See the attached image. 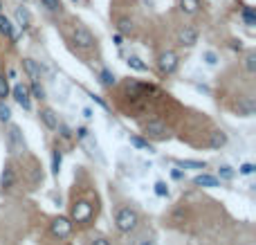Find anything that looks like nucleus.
<instances>
[{
	"mask_svg": "<svg viewBox=\"0 0 256 245\" xmlns=\"http://www.w3.org/2000/svg\"><path fill=\"white\" fill-rule=\"evenodd\" d=\"M137 223H139V216H137V212L130 207H122L115 214V225H117V229L122 234H130V232L137 227Z\"/></svg>",
	"mask_w": 256,
	"mask_h": 245,
	"instance_id": "obj_1",
	"label": "nucleus"
},
{
	"mask_svg": "<svg viewBox=\"0 0 256 245\" xmlns=\"http://www.w3.org/2000/svg\"><path fill=\"white\" fill-rule=\"evenodd\" d=\"M72 43H75L77 48H81V50H90L97 41H95V36H92L90 29L79 23V25L75 27V32H72Z\"/></svg>",
	"mask_w": 256,
	"mask_h": 245,
	"instance_id": "obj_2",
	"label": "nucleus"
},
{
	"mask_svg": "<svg viewBox=\"0 0 256 245\" xmlns=\"http://www.w3.org/2000/svg\"><path fill=\"white\" fill-rule=\"evenodd\" d=\"M7 149H9V153H18V151L25 149V139H23L21 128L16 124H11L9 131H7Z\"/></svg>",
	"mask_w": 256,
	"mask_h": 245,
	"instance_id": "obj_3",
	"label": "nucleus"
},
{
	"mask_svg": "<svg viewBox=\"0 0 256 245\" xmlns=\"http://www.w3.org/2000/svg\"><path fill=\"white\" fill-rule=\"evenodd\" d=\"M9 92L14 95L16 104L23 108V110H32V97H29V88H27L25 83H16Z\"/></svg>",
	"mask_w": 256,
	"mask_h": 245,
	"instance_id": "obj_4",
	"label": "nucleus"
},
{
	"mask_svg": "<svg viewBox=\"0 0 256 245\" xmlns=\"http://www.w3.org/2000/svg\"><path fill=\"white\" fill-rule=\"evenodd\" d=\"M144 135L146 137H153V139H166L169 137V128L160 119H149L144 124Z\"/></svg>",
	"mask_w": 256,
	"mask_h": 245,
	"instance_id": "obj_5",
	"label": "nucleus"
},
{
	"mask_svg": "<svg viewBox=\"0 0 256 245\" xmlns=\"http://www.w3.org/2000/svg\"><path fill=\"white\" fill-rule=\"evenodd\" d=\"M157 68L162 75H173L178 70V54L176 52H162L157 59Z\"/></svg>",
	"mask_w": 256,
	"mask_h": 245,
	"instance_id": "obj_6",
	"label": "nucleus"
},
{
	"mask_svg": "<svg viewBox=\"0 0 256 245\" xmlns=\"http://www.w3.org/2000/svg\"><path fill=\"white\" fill-rule=\"evenodd\" d=\"M90 216H92V205L88 203V200L75 203V207H72V220H75V223H88Z\"/></svg>",
	"mask_w": 256,
	"mask_h": 245,
	"instance_id": "obj_7",
	"label": "nucleus"
},
{
	"mask_svg": "<svg viewBox=\"0 0 256 245\" xmlns=\"http://www.w3.org/2000/svg\"><path fill=\"white\" fill-rule=\"evenodd\" d=\"M52 234L59 236V239H65V236L72 234V223H70V218H65V216H59V218L52 220Z\"/></svg>",
	"mask_w": 256,
	"mask_h": 245,
	"instance_id": "obj_8",
	"label": "nucleus"
},
{
	"mask_svg": "<svg viewBox=\"0 0 256 245\" xmlns=\"http://www.w3.org/2000/svg\"><path fill=\"white\" fill-rule=\"evenodd\" d=\"M178 43H180L182 48H193L198 43V29L196 27H184V29H180V34H178Z\"/></svg>",
	"mask_w": 256,
	"mask_h": 245,
	"instance_id": "obj_9",
	"label": "nucleus"
},
{
	"mask_svg": "<svg viewBox=\"0 0 256 245\" xmlns=\"http://www.w3.org/2000/svg\"><path fill=\"white\" fill-rule=\"evenodd\" d=\"M14 18H16V25L21 27L23 32L32 27V14H29L25 7H16V11H14Z\"/></svg>",
	"mask_w": 256,
	"mask_h": 245,
	"instance_id": "obj_10",
	"label": "nucleus"
},
{
	"mask_svg": "<svg viewBox=\"0 0 256 245\" xmlns=\"http://www.w3.org/2000/svg\"><path fill=\"white\" fill-rule=\"evenodd\" d=\"M23 70L32 81H41V65L34 59H23Z\"/></svg>",
	"mask_w": 256,
	"mask_h": 245,
	"instance_id": "obj_11",
	"label": "nucleus"
},
{
	"mask_svg": "<svg viewBox=\"0 0 256 245\" xmlns=\"http://www.w3.org/2000/svg\"><path fill=\"white\" fill-rule=\"evenodd\" d=\"M0 34H2V36H7L11 43H16V38H18L16 32H14V23H11L5 14H0Z\"/></svg>",
	"mask_w": 256,
	"mask_h": 245,
	"instance_id": "obj_12",
	"label": "nucleus"
},
{
	"mask_svg": "<svg viewBox=\"0 0 256 245\" xmlns=\"http://www.w3.org/2000/svg\"><path fill=\"white\" fill-rule=\"evenodd\" d=\"M38 115H41V122L45 124L50 131H56V126H59V117H56V112H54L52 108H43Z\"/></svg>",
	"mask_w": 256,
	"mask_h": 245,
	"instance_id": "obj_13",
	"label": "nucleus"
},
{
	"mask_svg": "<svg viewBox=\"0 0 256 245\" xmlns=\"http://www.w3.org/2000/svg\"><path fill=\"white\" fill-rule=\"evenodd\" d=\"M14 182H16V173H14V169H11V166H5L2 173H0V189L7 191V189L14 187Z\"/></svg>",
	"mask_w": 256,
	"mask_h": 245,
	"instance_id": "obj_14",
	"label": "nucleus"
},
{
	"mask_svg": "<svg viewBox=\"0 0 256 245\" xmlns=\"http://www.w3.org/2000/svg\"><path fill=\"white\" fill-rule=\"evenodd\" d=\"M236 112H238L240 117H252V115H254V99H252V97L240 99V102L236 104Z\"/></svg>",
	"mask_w": 256,
	"mask_h": 245,
	"instance_id": "obj_15",
	"label": "nucleus"
},
{
	"mask_svg": "<svg viewBox=\"0 0 256 245\" xmlns=\"http://www.w3.org/2000/svg\"><path fill=\"white\" fill-rule=\"evenodd\" d=\"M225 144H227V133L225 131H213L211 135H209V149H223Z\"/></svg>",
	"mask_w": 256,
	"mask_h": 245,
	"instance_id": "obj_16",
	"label": "nucleus"
},
{
	"mask_svg": "<svg viewBox=\"0 0 256 245\" xmlns=\"http://www.w3.org/2000/svg\"><path fill=\"white\" fill-rule=\"evenodd\" d=\"M200 9V0H180V11L187 14V16H193Z\"/></svg>",
	"mask_w": 256,
	"mask_h": 245,
	"instance_id": "obj_17",
	"label": "nucleus"
},
{
	"mask_svg": "<svg viewBox=\"0 0 256 245\" xmlns=\"http://www.w3.org/2000/svg\"><path fill=\"white\" fill-rule=\"evenodd\" d=\"M240 18L245 21L247 27H254L256 25V11H254V7H250V5L243 7V9H240Z\"/></svg>",
	"mask_w": 256,
	"mask_h": 245,
	"instance_id": "obj_18",
	"label": "nucleus"
},
{
	"mask_svg": "<svg viewBox=\"0 0 256 245\" xmlns=\"http://www.w3.org/2000/svg\"><path fill=\"white\" fill-rule=\"evenodd\" d=\"M193 185H198V187H218V178L207 176V173H200V176L193 178Z\"/></svg>",
	"mask_w": 256,
	"mask_h": 245,
	"instance_id": "obj_19",
	"label": "nucleus"
},
{
	"mask_svg": "<svg viewBox=\"0 0 256 245\" xmlns=\"http://www.w3.org/2000/svg\"><path fill=\"white\" fill-rule=\"evenodd\" d=\"M61 162H63V153H61L59 146H54L52 149V176H59Z\"/></svg>",
	"mask_w": 256,
	"mask_h": 245,
	"instance_id": "obj_20",
	"label": "nucleus"
},
{
	"mask_svg": "<svg viewBox=\"0 0 256 245\" xmlns=\"http://www.w3.org/2000/svg\"><path fill=\"white\" fill-rule=\"evenodd\" d=\"M126 63H128V68H133V70H137V72H146L149 70V65L144 63V61L139 59V56H135V54H130L126 59Z\"/></svg>",
	"mask_w": 256,
	"mask_h": 245,
	"instance_id": "obj_21",
	"label": "nucleus"
},
{
	"mask_svg": "<svg viewBox=\"0 0 256 245\" xmlns=\"http://www.w3.org/2000/svg\"><path fill=\"white\" fill-rule=\"evenodd\" d=\"M130 144H133V146H137V149H142V151H149V153H155V146H153V144H149L146 139L139 137V135H130Z\"/></svg>",
	"mask_w": 256,
	"mask_h": 245,
	"instance_id": "obj_22",
	"label": "nucleus"
},
{
	"mask_svg": "<svg viewBox=\"0 0 256 245\" xmlns=\"http://www.w3.org/2000/svg\"><path fill=\"white\" fill-rule=\"evenodd\" d=\"M27 88H29V95L32 97H36V99H45V88L41 85V81H32Z\"/></svg>",
	"mask_w": 256,
	"mask_h": 245,
	"instance_id": "obj_23",
	"label": "nucleus"
},
{
	"mask_svg": "<svg viewBox=\"0 0 256 245\" xmlns=\"http://www.w3.org/2000/svg\"><path fill=\"white\" fill-rule=\"evenodd\" d=\"M117 29H119V34H133V21L130 18H119L117 21Z\"/></svg>",
	"mask_w": 256,
	"mask_h": 245,
	"instance_id": "obj_24",
	"label": "nucleus"
},
{
	"mask_svg": "<svg viewBox=\"0 0 256 245\" xmlns=\"http://www.w3.org/2000/svg\"><path fill=\"white\" fill-rule=\"evenodd\" d=\"M153 191H155V196H160V198H169V187H166V182H162V180H157L153 185Z\"/></svg>",
	"mask_w": 256,
	"mask_h": 245,
	"instance_id": "obj_25",
	"label": "nucleus"
},
{
	"mask_svg": "<svg viewBox=\"0 0 256 245\" xmlns=\"http://www.w3.org/2000/svg\"><path fill=\"white\" fill-rule=\"evenodd\" d=\"M0 122L2 124L11 122V108L5 104V99H0Z\"/></svg>",
	"mask_w": 256,
	"mask_h": 245,
	"instance_id": "obj_26",
	"label": "nucleus"
},
{
	"mask_svg": "<svg viewBox=\"0 0 256 245\" xmlns=\"http://www.w3.org/2000/svg\"><path fill=\"white\" fill-rule=\"evenodd\" d=\"M99 79H102V83L108 85V88H110V85H115V81H117V79H115V75H112L110 70H106V68L99 72Z\"/></svg>",
	"mask_w": 256,
	"mask_h": 245,
	"instance_id": "obj_27",
	"label": "nucleus"
},
{
	"mask_svg": "<svg viewBox=\"0 0 256 245\" xmlns=\"http://www.w3.org/2000/svg\"><path fill=\"white\" fill-rule=\"evenodd\" d=\"M234 176H236V173H234V169H231L230 164H223L218 169V178H220V180H234Z\"/></svg>",
	"mask_w": 256,
	"mask_h": 245,
	"instance_id": "obj_28",
	"label": "nucleus"
},
{
	"mask_svg": "<svg viewBox=\"0 0 256 245\" xmlns=\"http://www.w3.org/2000/svg\"><path fill=\"white\" fill-rule=\"evenodd\" d=\"M41 5L45 7L48 11H63V5H61V0H41Z\"/></svg>",
	"mask_w": 256,
	"mask_h": 245,
	"instance_id": "obj_29",
	"label": "nucleus"
},
{
	"mask_svg": "<svg viewBox=\"0 0 256 245\" xmlns=\"http://www.w3.org/2000/svg\"><path fill=\"white\" fill-rule=\"evenodd\" d=\"M178 166L182 169H205V162H198V160H180Z\"/></svg>",
	"mask_w": 256,
	"mask_h": 245,
	"instance_id": "obj_30",
	"label": "nucleus"
},
{
	"mask_svg": "<svg viewBox=\"0 0 256 245\" xmlns=\"http://www.w3.org/2000/svg\"><path fill=\"white\" fill-rule=\"evenodd\" d=\"M9 79H5V75H0V99H5L9 97Z\"/></svg>",
	"mask_w": 256,
	"mask_h": 245,
	"instance_id": "obj_31",
	"label": "nucleus"
},
{
	"mask_svg": "<svg viewBox=\"0 0 256 245\" xmlns=\"http://www.w3.org/2000/svg\"><path fill=\"white\" fill-rule=\"evenodd\" d=\"M245 68H247V72H250V75H254V70H256V54L254 52H250L245 56Z\"/></svg>",
	"mask_w": 256,
	"mask_h": 245,
	"instance_id": "obj_32",
	"label": "nucleus"
},
{
	"mask_svg": "<svg viewBox=\"0 0 256 245\" xmlns=\"http://www.w3.org/2000/svg\"><path fill=\"white\" fill-rule=\"evenodd\" d=\"M203 61L207 65H216V63H218V54L211 52V50H207V52H203Z\"/></svg>",
	"mask_w": 256,
	"mask_h": 245,
	"instance_id": "obj_33",
	"label": "nucleus"
},
{
	"mask_svg": "<svg viewBox=\"0 0 256 245\" xmlns=\"http://www.w3.org/2000/svg\"><path fill=\"white\" fill-rule=\"evenodd\" d=\"M254 171H256V166L252 164V162H245V164L238 166V173H240V176H252Z\"/></svg>",
	"mask_w": 256,
	"mask_h": 245,
	"instance_id": "obj_34",
	"label": "nucleus"
},
{
	"mask_svg": "<svg viewBox=\"0 0 256 245\" xmlns=\"http://www.w3.org/2000/svg\"><path fill=\"white\" fill-rule=\"evenodd\" d=\"M56 131L61 133V137H63V139H70V137H72V131H70V126H68V124H63V122H59Z\"/></svg>",
	"mask_w": 256,
	"mask_h": 245,
	"instance_id": "obj_35",
	"label": "nucleus"
},
{
	"mask_svg": "<svg viewBox=\"0 0 256 245\" xmlns=\"http://www.w3.org/2000/svg\"><path fill=\"white\" fill-rule=\"evenodd\" d=\"M88 135H90V131H88L85 126H79V128H77V139H81V142H83Z\"/></svg>",
	"mask_w": 256,
	"mask_h": 245,
	"instance_id": "obj_36",
	"label": "nucleus"
},
{
	"mask_svg": "<svg viewBox=\"0 0 256 245\" xmlns=\"http://www.w3.org/2000/svg\"><path fill=\"white\" fill-rule=\"evenodd\" d=\"M171 178H173V180H182V178H184V171H182V169H173V171H171Z\"/></svg>",
	"mask_w": 256,
	"mask_h": 245,
	"instance_id": "obj_37",
	"label": "nucleus"
},
{
	"mask_svg": "<svg viewBox=\"0 0 256 245\" xmlns=\"http://www.w3.org/2000/svg\"><path fill=\"white\" fill-rule=\"evenodd\" d=\"M90 99H92V102H95V104H99V106H102V108H108V104H106V102H103L102 97H97V95H95V92H92V95H90Z\"/></svg>",
	"mask_w": 256,
	"mask_h": 245,
	"instance_id": "obj_38",
	"label": "nucleus"
},
{
	"mask_svg": "<svg viewBox=\"0 0 256 245\" xmlns=\"http://www.w3.org/2000/svg\"><path fill=\"white\" fill-rule=\"evenodd\" d=\"M81 112H83V117H85V119H92V117H95V115H92V108H83Z\"/></svg>",
	"mask_w": 256,
	"mask_h": 245,
	"instance_id": "obj_39",
	"label": "nucleus"
},
{
	"mask_svg": "<svg viewBox=\"0 0 256 245\" xmlns=\"http://www.w3.org/2000/svg\"><path fill=\"white\" fill-rule=\"evenodd\" d=\"M124 38H122V34H115V45H117V48H122V45H124Z\"/></svg>",
	"mask_w": 256,
	"mask_h": 245,
	"instance_id": "obj_40",
	"label": "nucleus"
},
{
	"mask_svg": "<svg viewBox=\"0 0 256 245\" xmlns=\"http://www.w3.org/2000/svg\"><path fill=\"white\" fill-rule=\"evenodd\" d=\"M92 245H110V243H108L106 239H95L92 241Z\"/></svg>",
	"mask_w": 256,
	"mask_h": 245,
	"instance_id": "obj_41",
	"label": "nucleus"
},
{
	"mask_svg": "<svg viewBox=\"0 0 256 245\" xmlns=\"http://www.w3.org/2000/svg\"><path fill=\"white\" fill-rule=\"evenodd\" d=\"M142 245H155V243H153V241H144V243H142Z\"/></svg>",
	"mask_w": 256,
	"mask_h": 245,
	"instance_id": "obj_42",
	"label": "nucleus"
},
{
	"mask_svg": "<svg viewBox=\"0 0 256 245\" xmlns=\"http://www.w3.org/2000/svg\"><path fill=\"white\" fill-rule=\"evenodd\" d=\"M0 14H2V2H0Z\"/></svg>",
	"mask_w": 256,
	"mask_h": 245,
	"instance_id": "obj_43",
	"label": "nucleus"
},
{
	"mask_svg": "<svg viewBox=\"0 0 256 245\" xmlns=\"http://www.w3.org/2000/svg\"><path fill=\"white\" fill-rule=\"evenodd\" d=\"M72 2H79V0H72Z\"/></svg>",
	"mask_w": 256,
	"mask_h": 245,
	"instance_id": "obj_44",
	"label": "nucleus"
}]
</instances>
